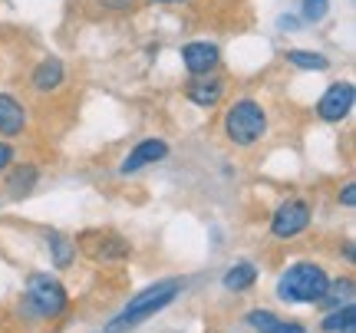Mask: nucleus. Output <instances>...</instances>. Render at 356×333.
Wrapping results in <instances>:
<instances>
[{
    "instance_id": "11",
    "label": "nucleus",
    "mask_w": 356,
    "mask_h": 333,
    "mask_svg": "<svg viewBox=\"0 0 356 333\" xmlns=\"http://www.w3.org/2000/svg\"><path fill=\"white\" fill-rule=\"evenodd\" d=\"M63 79H66V66L60 63L56 56H50V60H43V63L33 70V90L53 92V90H60Z\"/></svg>"
},
{
    "instance_id": "15",
    "label": "nucleus",
    "mask_w": 356,
    "mask_h": 333,
    "mask_svg": "<svg viewBox=\"0 0 356 333\" xmlns=\"http://www.w3.org/2000/svg\"><path fill=\"white\" fill-rule=\"evenodd\" d=\"M353 281L350 277H340V281H330L327 284V291H323V297H320V304L323 307H330V310H337V307H343V304H353Z\"/></svg>"
},
{
    "instance_id": "22",
    "label": "nucleus",
    "mask_w": 356,
    "mask_h": 333,
    "mask_svg": "<svg viewBox=\"0 0 356 333\" xmlns=\"http://www.w3.org/2000/svg\"><path fill=\"white\" fill-rule=\"evenodd\" d=\"M13 162V145H7V142H0V172Z\"/></svg>"
},
{
    "instance_id": "23",
    "label": "nucleus",
    "mask_w": 356,
    "mask_h": 333,
    "mask_svg": "<svg viewBox=\"0 0 356 333\" xmlns=\"http://www.w3.org/2000/svg\"><path fill=\"white\" fill-rule=\"evenodd\" d=\"M102 7H109V10H132V0H102Z\"/></svg>"
},
{
    "instance_id": "7",
    "label": "nucleus",
    "mask_w": 356,
    "mask_h": 333,
    "mask_svg": "<svg viewBox=\"0 0 356 333\" xmlns=\"http://www.w3.org/2000/svg\"><path fill=\"white\" fill-rule=\"evenodd\" d=\"M353 99H356L353 83H333L330 90L320 96L317 115L323 122H343L346 115H350V109H353Z\"/></svg>"
},
{
    "instance_id": "8",
    "label": "nucleus",
    "mask_w": 356,
    "mask_h": 333,
    "mask_svg": "<svg viewBox=\"0 0 356 333\" xmlns=\"http://www.w3.org/2000/svg\"><path fill=\"white\" fill-rule=\"evenodd\" d=\"M168 155V142H162V139H145V142H139L132 152L126 155V162L119 165V172L122 175H132V172H139V168H145V165H155V162H162Z\"/></svg>"
},
{
    "instance_id": "2",
    "label": "nucleus",
    "mask_w": 356,
    "mask_h": 333,
    "mask_svg": "<svg viewBox=\"0 0 356 333\" xmlns=\"http://www.w3.org/2000/svg\"><path fill=\"white\" fill-rule=\"evenodd\" d=\"M330 277L323 274L320 264H291V268L280 274L277 281V297L284 304H320V297L327 291Z\"/></svg>"
},
{
    "instance_id": "17",
    "label": "nucleus",
    "mask_w": 356,
    "mask_h": 333,
    "mask_svg": "<svg viewBox=\"0 0 356 333\" xmlns=\"http://www.w3.org/2000/svg\"><path fill=\"white\" fill-rule=\"evenodd\" d=\"M47 244H50V257L56 268H70L73 264V257H76V244L70 241L66 234H60V231H50L47 234Z\"/></svg>"
},
{
    "instance_id": "18",
    "label": "nucleus",
    "mask_w": 356,
    "mask_h": 333,
    "mask_svg": "<svg viewBox=\"0 0 356 333\" xmlns=\"http://www.w3.org/2000/svg\"><path fill=\"white\" fill-rule=\"evenodd\" d=\"M350 323H356V307H353V304H343V307H337L333 314H327V317H323V330H327V333H340L343 327H350Z\"/></svg>"
},
{
    "instance_id": "6",
    "label": "nucleus",
    "mask_w": 356,
    "mask_h": 333,
    "mask_svg": "<svg viewBox=\"0 0 356 333\" xmlns=\"http://www.w3.org/2000/svg\"><path fill=\"white\" fill-rule=\"evenodd\" d=\"M307 225H310V205H307V202H300V198H291V202H284V205L274 211L270 234H274V238H280V241H287V238L304 234Z\"/></svg>"
},
{
    "instance_id": "12",
    "label": "nucleus",
    "mask_w": 356,
    "mask_h": 333,
    "mask_svg": "<svg viewBox=\"0 0 356 333\" xmlns=\"http://www.w3.org/2000/svg\"><path fill=\"white\" fill-rule=\"evenodd\" d=\"M248 327H254L257 333H307L300 323L277 320L270 310H251V314H248Z\"/></svg>"
},
{
    "instance_id": "20",
    "label": "nucleus",
    "mask_w": 356,
    "mask_h": 333,
    "mask_svg": "<svg viewBox=\"0 0 356 333\" xmlns=\"http://www.w3.org/2000/svg\"><path fill=\"white\" fill-rule=\"evenodd\" d=\"M327 10H330V0H304L300 3V13H304V20H323L327 17Z\"/></svg>"
},
{
    "instance_id": "5",
    "label": "nucleus",
    "mask_w": 356,
    "mask_h": 333,
    "mask_svg": "<svg viewBox=\"0 0 356 333\" xmlns=\"http://www.w3.org/2000/svg\"><path fill=\"white\" fill-rule=\"evenodd\" d=\"M76 247L89 261H126L132 254V247L122 234H115V231H99V228H89L83 231L76 238Z\"/></svg>"
},
{
    "instance_id": "9",
    "label": "nucleus",
    "mask_w": 356,
    "mask_h": 333,
    "mask_svg": "<svg viewBox=\"0 0 356 333\" xmlns=\"http://www.w3.org/2000/svg\"><path fill=\"white\" fill-rule=\"evenodd\" d=\"M181 60H185V66H188L191 76H208V73H211V70L218 66L221 53H218L215 43L195 40V43H188V47L181 50Z\"/></svg>"
},
{
    "instance_id": "19",
    "label": "nucleus",
    "mask_w": 356,
    "mask_h": 333,
    "mask_svg": "<svg viewBox=\"0 0 356 333\" xmlns=\"http://www.w3.org/2000/svg\"><path fill=\"white\" fill-rule=\"evenodd\" d=\"M287 63L291 66H300V70H327L330 60L323 53H307V50H291L287 53Z\"/></svg>"
},
{
    "instance_id": "21",
    "label": "nucleus",
    "mask_w": 356,
    "mask_h": 333,
    "mask_svg": "<svg viewBox=\"0 0 356 333\" xmlns=\"http://www.w3.org/2000/svg\"><path fill=\"white\" fill-rule=\"evenodd\" d=\"M340 202H343V208H353L356 205V185H353V181H350L343 192H340Z\"/></svg>"
},
{
    "instance_id": "24",
    "label": "nucleus",
    "mask_w": 356,
    "mask_h": 333,
    "mask_svg": "<svg viewBox=\"0 0 356 333\" xmlns=\"http://www.w3.org/2000/svg\"><path fill=\"white\" fill-rule=\"evenodd\" d=\"M159 3H178V0H159Z\"/></svg>"
},
{
    "instance_id": "16",
    "label": "nucleus",
    "mask_w": 356,
    "mask_h": 333,
    "mask_svg": "<svg viewBox=\"0 0 356 333\" xmlns=\"http://www.w3.org/2000/svg\"><path fill=\"white\" fill-rule=\"evenodd\" d=\"M254 281H257V268L254 264H248V261H238L234 268L225 274V287L228 291H234V294H241V291H248V287H254Z\"/></svg>"
},
{
    "instance_id": "14",
    "label": "nucleus",
    "mask_w": 356,
    "mask_h": 333,
    "mask_svg": "<svg viewBox=\"0 0 356 333\" xmlns=\"http://www.w3.org/2000/svg\"><path fill=\"white\" fill-rule=\"evenodd\" d=\"M225 86L218 79H208V76H195V83L188 86V99L195 106H215L221 99Z\"/></svg>"
},
{
    "instance_id": "4",
    "label": "nucleus",
    "mask_w": 356,
    "mask_h": 333,
    "mask_svg": "<svg viewBox=\"0 0 356 333\" xmlns=\"http://www.w3.org/2000/svg\"><path fill=\"white\" fill-rule=\"evenodd\" d=\"M26 304L33 307L37 317H63L70 307V297H66L63 284L50 277V274H30L26 281Z\"/></svg>"
},
{
    "instance_id": "1",
    "label": "nucleus",
    "mask_w": 356,
    "mask_h": 333,
    "mask_svg": "<svg viewBox=\"0 0 356 333\" xmlns=\"http://www.w3.org/2000/svg\"><path fill=\"white\" fill-rule=\"evenodd\" d=\"M178 294H181V281H175V277H168V281H159V284H152V287H145V291H139V294L129 300L126 310H119L113 320L106 323V333H129V330H136L139 323H145L149 317H155L159 310H165Z\"/></svg>"
},
{
    "instance_id": "13",
    "label": "nucleus",
    "mask_w": 356,
    "mask_h": 333,
    "mask_svg": "<svg viewBox=\"0 0 356 333\" xmlns=\"http://www.w3.org/2000/svg\"><path fill=\"white\" fill-rule=\"evenodd\" d=\"M37 168L33 165H20L10 172V179H3V185H7V198H13V202H20L24 195L33 192V185H37Z\"/></svg>"
},
{
    "instance_id": "3",
    "label": "nucleus",
    "mask_w": 356,
    "mask_h": 333,
    "mask_svg": "<svg viewBox=\"0 0 356 333\" xmlns=\"http://www.w3.org/2000/svg\"><path fill=\"white\" fill-rule=\"evenodd\" d=\"M267 132V115L254 99H238L225 113V136L234 145H254Z\"/></svg>"
},
{
    "instance_id": "10",
    "label": "nucleus",
    "mask_w": 356,
    "mask_h": 333,
    "mask_svg": "<svg viewBox=\"0 0 356 333\" xmlns=\"http://www.w3.org/2000/svg\"><path fill=\"white\" fill-rule=\"evenodd\" d=\"M26 129V113L24 106L13 99L10 92H0V136H20Z\"/></svg>"
}]
</instances>
